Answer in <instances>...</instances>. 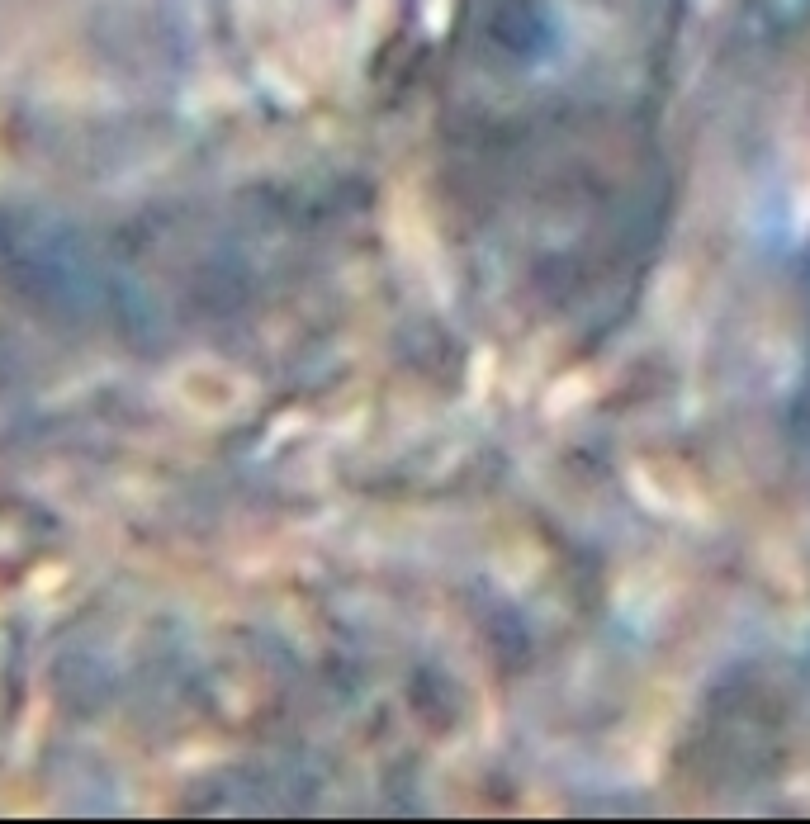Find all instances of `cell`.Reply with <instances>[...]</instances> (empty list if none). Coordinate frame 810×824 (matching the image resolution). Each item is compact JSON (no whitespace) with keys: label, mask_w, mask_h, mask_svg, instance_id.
I'll use <instances>...</instances> for the list:
<instances>
[{"label":"cell","mask_w":810,"mask_h":824,"mask_svg":"<svg viewBox=\"0 0 810 824\" xmlns=\"http://www.w3.org/2000/svg\"><path fill=\"white\" fill-rule=\"evenodd\" d=\"M687 0H479V72L512 166L526 270L550 308L607 318L664 218V90Z\"/></svg>","instance_id":"6da1fadb"}]
</instances>
